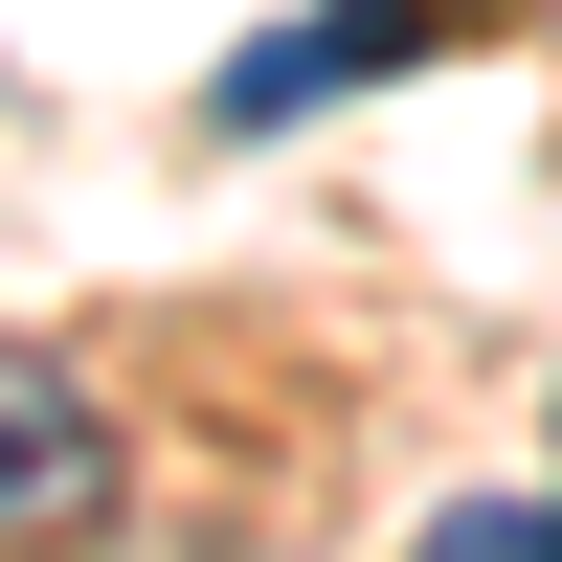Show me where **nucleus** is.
<instances>
[{"label":"nucleus","mask_w":562,"mask_h":562,"mask_svg":"<svg viewBox=\"0 0 562 562\" xmlns=\"http://www.w3.org/2000/svg\"><path fill=\"white\" fill-rule=\"evenodd\" d=\"M405 23H428V0H293V23H248V45L203 68V113H225V135H293V113H338L360 68H405Z\"/></svg>","instance_id":"f257e3e1"},{"label":"nucleus","mask_w":562,"mask_h":562,"mask_svg":"<svg viewBox=\"0 0 562 562\" xmlns=\"http://www.w3.org/2000/svg\"><path fill=\"white\" fill-rule=\"evenodd\" d=\"M90 495H113V405H90L68 360H23V338H0V540L90 518Z\"/></svg>","instance_id":"f03ea898"},{"label":"nucleus","mask_w":562,"mask_h":562,"mask_svg":"<svg viewBox=\"0 0 562 562\" xmlns=\"http://www.w3.org/2000/svg\"><path fill=\"white\" fill-rule=\"evenodd\" d=\"M428 562H562V495H450Z\"/></svg>","instance_id":"7ed1b4c3"}]
</instances>
